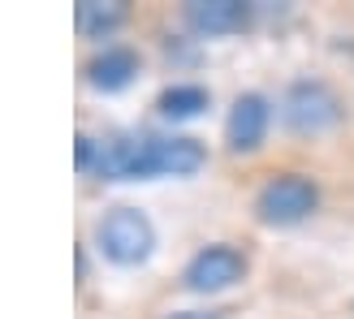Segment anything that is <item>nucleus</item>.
Instances as JSON below:
<instances>
[{
	"label": "nucleus",
	"mask_w": 354,
	"mask_h": 319,
	"mask_svg": "<svg viewBox=\"0 0 354 319\" xmlns=\"http://www.w3.org/2000/svg\"><path fill=\"white\" fill-rule=\"evenodd\" d=\"M95 242L104 259L121 263V268H138L156 251V224L147 220V211L138 207H113L109 216L95 224Z\"/></svg>",
	"instance_id": "obj_1"
},
{
	"label": "nucleus",
	"mask_w": 354,
	"mask_h": 319,
	"mask_svg": "<svg viewBox=\"0 0 354 319\" xmlns=\"http://www.w3.org/2000/svg\"><path fill=\"white\" fill-rule=\"evenodd\" d=\"M281 117H286V126L294 134H324L333 126H342L346 104H342V95L333 91L328 82L298 78V82H290V91H286V108H281Z\"/></svg>",
	"instance_id": "obj_2"
},
{
	"label": "nucleus",
	"mask_w": 354,
	"mask_h": 319,
	"mask_svg": "<svg viewBox=\"0 0 354 319\" xmlns=\"http://www.w3.org/2000/svg\"><path fill=\"white\" fill-rule=\"evenodd\" d=\"M320 207V186L303 173H281L272 177L268 186L259 190L255 211L263 224H277V229H290V224H303L311 211Z\"/></svg>",
	"instance_id": "obj_3"
},
{
	"label": "nucleus",
	"mask_w": 354,
	"mask_h": 319,
	"mask_svg": "<svg viewBox=\"0 0 354 319\" xmlns=\"http://www.w3.org/2000/svg\"><path fill=\"white\" fill-rule=\"evenodd\" d=\"M242 276H246V255L238 246H207L186 263L182 280L194 293H221V289H234Z\"/></svg>",
	"instance_id": "obj_4"
},
{
	"label": "nucleus",
	"mask_w": 354,
	"mask_h": 319,
	"mask_svg": "<svg viewBox=\"0 0 354 319\" xmlns=\"http://www.w3.org/2000/svg\"><path fill=\"white\" fill-rule=\"evenodd\" d=\"M100 177H113V182H147L156 177L151 164V134H121V138H104L100 143V160H95Z\"/></svg>",
	"instance_id": "obj_5"
},
{
	"label": "nucleus",
	"mask_w": 354,
	"mask_h": 319,
	"mask_svg": "<svg viewBox=\"0 0 354 319\" xmlns=\"http://www.w3.org/2000/svg\"><path fill=\"white\" fill-rule=\"evenodd\" d=\"M268 121H272V104L263 99L259 91H242L229 108V121H225V138L234 151H255L268 134Z\"/></svg>",
	"instance_id": "obj_6"
},
{
	"label": "nucleus",
	"mask_w": 354,
	"mask_h": 319,
	"mask_svg": "<svg viewBox=\"0 0 354 319\" xmlns=\"http://www.w3.org/2000/svg\"><path fill=\"white\" fill-rule=\"evenodd\" d=\"M251 22V5H242V0H190L186 5V26L194 35H234Z\"/></svg>",
	"instance_id": "obj_7"
},
{
	"label": "nucleus",
	"mask_w": 354,
	"mask_h": 319,
	"mask_svg": "<svg viewBox=\"0 0 354 319\" xmlns=\"http://www.w3.org/2000/svg\"><path fill=\"white\" fill-rule=\"evenodd\" d=\"M151 164H156V177H190L207 164V151L199 138H182V134L156 138L151 134Z\"/></svg>",
	"instance_id": "obj_8"
},
{
	"label": "nucleus",
	"mask_w": 354,
	"mask_h": 319,
	"mask_svg": "<svg viewBox=\"0 0 354 319\" xmlns=\"http://www.w3.org/2000/svg\"><path fill=\"white\" fill-rule=\"evenodd\" d=\"M138 74V52L134 48H104L100 57L86 65V82L95 86V91H126Z\"/></svg>",
	"instance_id": "obj_9"
},
{
	"label": "nucleus",
	"mask_w": 354,
	"mask_h": 319,
	"mask_svg": "<svg viewBox=\"0 0 354 319\" xmlns=\"http://www.w3.org/2000/svg\"><path fill=\"white\" fill-rule=\"evenodd\" d=\"M78 17V30L91 35V39H104V35H113L121 22H126V5L121 0H82L74 9Z\"/></svg>",
	"instance_id": "obj_10"
},
{
	"label": "nucleus",
	"mask_w": 354,
	"mask_h": 319,
	"mask_svg": "<svg viewBox=\"0 0 354 319\" xmlns=\"http://www.w3.org/2000/svg\"><path fill=\"white\" fill-rule=\"evenodd\" d=\"M203 108H207V91L199 82H173L169 91L160 95V113L169 121H194Z\"/></svg>",
	"instance_id": "obj_11"
},
{
	"label": "nucleus",
	"mask_w": 354,
	"mask_h": 319,
	"mask_svg": "<svg viewBox=\"0 0 354 319\" xmlns=\"http://www.w3.org/2000/svg\"><path fill=\"white\" fill-rule=\"evenodd\" d=\"M74 160H78V173H95L100 143H95L91 134H78V138H74Z\"/></svg>",
	"instance_id": "obj_12"
},
{
	"label": "nucleus",
	"mask_w": 354,
	"mask_h": 319,
	"mask_svg": "<svg viewBox=\"0 0 354 319\" xmlns=\"http://www.w3.org/2000/svg\"><path fill=\"white\" fill-rule=\"evenodd\" d=\"M169 319H221V315H212V311H177Z\"/></svg>",
	"instance_id": "obj_13"
}]
</instances>
